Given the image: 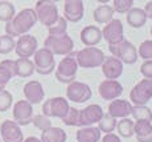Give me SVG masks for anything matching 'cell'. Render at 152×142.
<instances>
[{
    "label": "cell",
    "instance_id": "cell-1",
    "mask_svg": "<svg viewBox=\"0 0 152 142\" xmlns=\"http://www.w3.org/2000/svg\"><path fill=\"white\" fill-rule=\"evenodd\" d=\"M103 116V110L97 104L93 105H87L86 108L78 109L69 108V112L62 120V122L66 126H78V128H83V126H91L93 124L99 122V120Z\"/></svg>",
    "mask_w": 152,
    "mask_h": 142
},
{
    "label": "cell",
    "instance_id": "cell-2",
    "mask_svg": "<svg viewBox=\"0 0 152 142\" xmlns=\"http://www.w3.org/2000/svg\"><path fill=\"white\" fill-rule=\"evenodd\" d=\"M37 23V15L32 8L21 10L17 15H15L10 21H7L5 25V33L10 36H21L25 35L33 28V25Z\"/></svg>",
    "mask_w": 152,
    "mask_h": 142
},
{
    "label": "cell",
    "instance_id": "cell-3",
    "mask_svg": "<svg viewBox=\"0 0 152 142\" xmlns=\"http://www.w3.org/2000/svg\"><path fill=\"white\" fill-rule=\"evenodd\" d=\"M104 53L97 47H86L75 53V60L78 67L83 69H91V68L101 67L104 60Z\"/></svg>",
    "mask_w": 152,
    "mask_h": 142
},
{
    "label": "cell",
    "instance_id": "cell-4",
    "mask_svg": "<svg viewBox=\"0 0 152 142\" xmlns=\"http://www.w3.org/2000/svg\"><path fill=\"white\" fill-rule=\"evenodd\" d=\"M77 70L78 64L75 60V55L72 52L66 55V57H64L56 68V78L62 84H70L77 77Z\"/></svg>",
    "mask_w": 152,
    "mask_h": 142
},
{
    "label": "cell",
    "instance_id": "cell-5",
    "mask_svg": "<svg viewBox=\"0 0 152 142\" xmlns=\"http://www.w3.org/2000/svg\"><path fill=\"white\" fill-rule=\"evenodd\" d=\"M44 47L50 51L56 56H66L74 49V41L68 33L60 35V36H52L49 35L44 41Z\"/></svg>",
    "mask_w": 152,
    "mask_h": 142
},
{
    "label": "cell",
    "instance_id": "cell-6",
    "mask_svg": "<svg viewBox=\"0 0 152 142\" xmlns=\"http://www.w3.org/2000/svg\"><path fill=\"white\" fill-rule=\"evenodd\" d=\"M109 51L111 52V55L115 56L116 58H119L123 64H128V65L135 64L139 57L136 48L126 39L116 44H109Z\"/></svg>",
    "mask_w": 152,
    "mask_h": 142
},
{
    "label": "cell",
    "instance_id": "cell-7",
    "mask_svg": "<svg viewBox=\"0 0 152 142\" xmlns=\"http://www.w3.org/2000/svg\"><path fill=\"white\" fill-rule=\"evenodd\" d=\"M34 12L37 15V21L48 28L60 17L58 8L52 0H39L34 5Z\"/></svg>",
    "mask_w": 152,
    "mask_h": 142
},
{
    "label": "cell",
    "instance_id": "cell-8",
    "mask_svg": "<svg viewBox=\"0 0 152 142\" xmlns=\"http://www.w3.org/2000/svg\"><path fill=\"white\" fill-rule=\"evenodd\" d=\"M34 70L37 73L42 76L50 75L52 72L56 69V60H54V55L50 51L44 47V48H40L34 52Z\"/></svg>",
    "mask_w": 152,
    "mask_h": 142
},
{
    "label": "cell",
    "instance_id": "cell-9",
    "mask_svg": "<svg viewBox=\"0 0 152 142\" xmlns=\"http://www.w3.org/2000/svg\"><path fill=\"white\" fill-rule=\"evenodd\" d=\"M69 102L64 97H53L44 102L42 105V114L49 118H64L69 112Z\"/></svg>",
    "mask_w": 152,
    "mask_h": 142
},
{
    "label": "cell",
    "instance_id": "cell-10",
    "mask_svg": "<svg viewBox=\"0 0 152 142\" xmlns=\"http://www.w3.org/2000/svg\"><path fill=\"white\" fill-rule=\"evenodd\" d=\"M152 98V78H143L131 89L130 100L134 105H145Z\"/></svg>",
    "mask_w": 152,
    "mask_h": 142
},
{
    "label": "cell",
    "instance_id": "cell-11",
    "mask_svg": "<svg viewBox=\"0 0 152 142\" xmlns=\"http://www.w3.org/2000/svg\"><path fill=\"white\" fill-rule=\"evenodd\" d=\"M66 96L70 101L77 102V104H83L86 102L87 100L91 98L93 93L91 89L87 84H83V82L80 81H73L68 84V89H66Z\"/></svg>",
    "mask_w": 152,
    "mask_h": 142
},
{
    "label": "cell",
    "instance_id": "cell-12",
    "mask_svg": "<svg viewBox=\"0 0 152 142\" xmlns=\"http://www.w3.org/2000/svg\"><path fill=\"white\" fill-rule=\"evenodd\" d=\"M37 49H39V41L34 36L28 33L19 36V40L16 41V45H15L16 55L19 57H24V58L32 57Z\"/></svg>",
    "mask_w": 152,
    "mask_h": 142
},
{
    "label": "cell",
    "instance_id": "cell-13",
    "mask_svg": "<svg viewBox=\"0 0 152 142\" xmlns=\"http://www.w3.org/2000/svg\"><path fill=\"white\" fill-rule=\"evenodd\" d=\"M13 120L17 125L27 126L32 124L33 118V108L32 104H29L27 100H20L13 105Z\"/></svg>",
    "mask_w": 152,
    "mask_h": 142
},
{
    "label": "cell",
    "instance_id": "cell-14",
    "mask_svg": "<svg viewBox=\"0 0 152 142\" xmlns=\"http://www.w3.org/2000/svg\"><path fill=\"white\" fill-rule=\"evenodd\" d=\"M102 37L109 44H116L119 41L124 40L123 24L119 19H113L106 23L104 28L102 29Z\"/></svg>",
    "mask_w": 152,
    "mask_h": 142
},
{
    "label": "cell",
    "instance_id": "cell-15",
    "mask_svg": "<svg viewBox=\"0 0 152 142\" xmlns=\"http://www.w3.org/2000/svg\"><path fill=\"white\" fill-rule=\"evenodd\" d=\"M0 138L3 142H23L24 135L20 125H17L15 121L5 120L0 125Z\"/></svg>",
    "mask_w": 152,
    "mask_h": 142
},
{
    "label": "cell",
    "instance_id": "cell-16",
    "mask_svg": "<svg viewBox=\"0 0 152 142\" xmlns=\"http://www.w3.org/2000/svg\"><path fill=\"white\" fill-rule=\"evenodd\" d=\"M98 93L106 101H113V100L118 98L123 93V87L119 81L116 80H104L99 84Z\"/></svg>",
    "mask_w": 152,
    "mask_h": 142
},
{
    "label": "cell",
    "instance_id": "cell-17",
    "mask_svg": "<svg viewBox=\"0 0 152 142\" xmlns=\"http://www.w3.org/2000/svg\"><path fill=\"white\" fill-rule=\"evenodd\" d=\"M85 7L82 0H65L64 4V17L66 21L78 23L83 19Z\"/></svg>",
    "mask_w": 152,
    "mask_h": 142
},
{
    "label": "cell",
    "instance_id": "cell-18",
    "mask_svg": "<svg viewBox=\"0 0 152 142\" xmlns=\"http://www.w3.org/2000/svg\"><path fill=\"white\" fill-rule=\"evenodd\" d=\"M102 72H103L104 77L107 80H116L122 76L123 73V63L115 56H110V57H104L103 63H102Z\"/></svg>",
    "mask_w": 152,
    "mask_h": 142
},
{
    "label": "cell",
    "instance_id": "cell-19",
    "mask_svg": "<svg viewBox=\"0 0 152 142\" xmlns=\"http://www.w3.org/2000/svg\"><path fill=\"white\" fill-rule=\"evenodd\" d=\"M24 97L25 100L32 104V105H37L44 100L45 97V92H44L42 85L39 81H28L24 85Z\"/></svg>",
    "mask_w": 152,
    "mask_h": 142
},
{
    "label": "cell",
    "instance_id": "cell-20",
    "mask_svg": "<svg viewBox=\"0 0 152 142\" xmlns=\"http://www.w3.org/2000/svg\"><path fill=\"white\" fill-rule=\"evenodd\" d=\"M81 41L86 47H95L102 41V31L97 25H87L81 31Z\"/></svg>",
    "mask_w": 152,
    "mask_h": 142
},
{
    "label": "cell",
    "instance_id": "cell-21",
    "mask_svg": "<svg viewBox=\"0 0 152 142\" xmlns=\"http://www.w3.org/2000/svg\"><path fill=\"white\" fill-rule=\"evenodd\" d=\"M132 112V105L131 102L126 100H113V102L109 105V114L114 118H124L131 116Z\"/></svg>",
    "mask_w": 152,
    "mask_h": 142
},
{
    "label": "cell",
    "instance_id": "cell-22",
    "mask_svg": "<svg viewBox=\"0 0 152 142\" xmlns=\"http://www.w3.org/2000/svg\"><path fill=\"white\" fill-rule=\"evenodd\" d=\"M134 134L138 142H152V124L147 121H136L134 124Z\"/></svg>",
    "mask_w": 152,
    "mask_h": 142
},
{
    "label": "cell",
    "instance_id": "cell-23",
    "mask_svg": "<svg viewBox=\"0 0 152 142\" xmlns=\"http://www.w3.org/2000/svg\"><path fill=\"white\" fill-rule=\"evenodd\" d=\"M147 15H145V11L143 8H131L127 12V23L130 27L132 28H142L143 25L147 23Z\"/></svg>",
    "mask_w": 152,
    "mask_h": 142
},
{
    "label": "cell",
    "instance_id": "cell-24",
    "mask_svg": "<svg viewBox=\"0 0 152 142\" xmlns=\"http://www.w3.org/2000/svg\"><path fill=\"white\" fill-rule=\"evenodd\" d=\"M66 138H68V135L64 129L50 126V128L42 130L40 140L41 142H66Z\"/></svg>",
    "mask_w": 152,
    "mask_h": 142
},
{
    "label": "cell",
    "instance_id": "cell-25",
    "mask_svg": "<svg viewBox=\"0 0 152 142\" xmlns=\"http://www.w3.org/2000/svg\"><path fill=\"white\" fill-rule=\"evenodd\" d=\"M78 142H99L101 141V130L94 126H83L77 132Z\"/></svg>",
    "mask_w": 152,
    "mask_h": 142
},
{
    "label": "cell",
    "instance_id": "cell-26",
    "mask_svg": "<svg viewBox=\"0 0 152 142\" xmlns=\"http://www.w3.org/2000/svg\"><path fill=\"white\" fill-rule=\"evenodd\" d=\"M114 13H115V11H114L113 5L102 4L94 10L93 17L98 24H106V23H109L110 20L114 19Z\"/></svg>",
    "mask_w": 152,
    "mask_h": 142
},
{
    "label": "cell",
    "instance_id": "cell-27",
    "mask_svg": "<svg viewBox=\"0 0 152 142\" xmlns=\"http://www.w3.org/2000/svg\"><path fill=\"white\" fill-rule=\"evenodd\" d=\"M15 69H16V76L25 78L34 73V64L29 58L19 57L17 60H15Z\"/></svg>",
    "mask_w": 152,
    "mask_h": 142
},
{
    "label": "cell",
    "instance_id": "cell-28",
    "mask_svg": "<svg viewBox=\"0 0 152 142\" xmlns=\"http://www.w3.org/2000/svg\"><path fill=\"white\" fill-rule=\"evenodd\" d=\"M16 76L13 60H3L0 63V82L3 85H7L10 80Z\"/></svg>",
    "mask_w": 152,
    "mask_h": 142
},
{
    "label": "cell",
    "instance_id": "cell-29",
    "mask_svg": "<svg viewBox=\"0 0 152 142\" xmlns=\"http://www.w3.org/2000/svg\"><path fill=\"white\" fill-rule=\"evenodd\" d=\"M131 114H132L136 121H147V122H152V110L145 105L132 106Z\"/></svg>",
    "mask_w": 152,
    "mask_h": 142
},
{
    "label": "cell",
    "instance_id": "cell-30",
    "mask_svg": "<svg viewBox=\"0 0 152 142\" xmlns=\"http://www.w3.org/2000/svg\"><path fill=\"white\" fill-rule=\"evenodd\" d=\"M116 128H118L119 134L123 138H130L134 135V121L128 117L121 118V121L116 122Z\"/></svg>",
    "mask_w": 152,
    "mask_h": 142
},
{
    "label": "cell",
    "instance_id": "cell-31",
    "mask_svg": "<svg viewBox=\"0 0 152 142\" xmlns=\"http://www.w3.org/2000/svg\"><path fill=\"white\" fill-rule=\"evenodd\" d=\"M48 32L52 36H60V35L68 33V21H66V19L60 16L53 24L48 27Z\"/></svg>",
    "mask_w": 152,
    "mask_h": 142
},
{
    "label": "cell",
    "instance_id": "cell-32",
    "mask_svg": "<svg viewBox=\"0 0 152 142\" xmlns=\"http://www.w3.org/2000/svg\"><path fill=\"white\" fill-rule=\"evenodd\" d=\"M15 15H16V10L12 3L7 0H0V21H10Z\"/></svg>",
    "mask_w": 152,
    "mask_h": 142
},
{
    "label": "cell",
    "instance_id": "cell-33",
    "mask_svg": "<svg viewBox=\"0 0 152 142\" xmlns=\"http://www.w3.org/2000/svg\"><path fill=\"white\" fill-rule=\"evenodd\" d=\"M115 128H116V118L110 116L109 113L107 114L103 113V116L98 122V129L103 133H113Z\"/></svg>",
    "mask_w": 152,
    "mask_h": 142
},
{
    "label": "cell",
    "instance_id": "cell-34",
    "mask_svg": "<svg viewBox=\"0 0 152 142\" xmlns=\"http://www.w3.org/2000/svg\"><path fill=\"white\" fill-rule=\"evenodd\" d=\"M16 41L13 40L12 36L10 35H4L0 36V55H8L15 49Z\"/></svg>",
    "mask_w": 152,
    "mask_h": 142
},
{
    "label": "cell",
    "instance_id": "cell-35",
    "mask_svg": "<svg viewBox=\"0 0 152 142\" xmlns=\"http://www.w3.org/2000/svg\"><path fill=\"white\" fill-rule=\"evenodd\" d=\"M132 5L134 0H113V8L118 13H127Z\"/></svg>",
    "mask_w": 152,
    "mask_h": 142
},
{
    "label": "cell",
    "instance_id": "cell-36",
    "mask_svg": "<svg viewBox=\"0 0 152 142\" xmlns=\"http://www.w3.org/2000/svg\"><path fill=\"white\" fill-rule=\"evenodd\" d=\"M138 55L143 60H152V40H145L140 44Z\"/></svg>",
    "mask_w": 152,
    "mask_h": 142
},
{
    "label": "cell",
    "instance_id": "cell-37",
    "mask_svg": "<svg viewBox=\"0 0 152 142\" xmlns=\"http://www.w3.org/2000/svg\"><path fill=\"white\" fill-rule=\"evenodd\" d=\"M32 124H33V125L36 126L37 129L41 130V132L52 126V121H50V118L46 117V116H44V114H39V116H34L33 118H32Z\"/></svg>",
    "mask_w": 152,
    "mask_h": 142
},
{
    "label": "cell",
    "instance_id": "cell-38",
    "mask_svg": "<svg viewBox=\"0 0 152 142\" xmlns=\"http://www.w3.org/2000/svg\"><path fill=\"white\" fill-rule=\"evenodd\" d=\"M12 94L8 90H0V112H7L12 106Z\"/></svg>",
    "mask_w": 152,
    "mask_h": 142
},
{
    "label": "cell",
    "instance_id": "cell-39",
    "mask_svg": "<svg viewBox=\"0 0 152 142\" xmlns=\"http://www.w3.org/2000/svg\"><path fill=\"white\" fill-rule=\"evenodd\" d=\"M140 73L144 78H152V60H144L140 65Z\"/></svg>",
    "mask_w": 152,
    "mask_h": 142
},
{
    "label": "cell",
    "instance_id": "cell-40",
    "mask_svg": "<svg viewBox=\"0 0 152 142\" xmlns=\"http://www.w3.org/2000/svg\"><path fill=\"white\" fill-rule=\"evenodd\" d=\"M101 142H122V141H121V138L116 134H114V133H106V135L102 138Z\"/></svg>",
    "mask_w": 152,
    "mask_h": 142
},
{
    "label": "cell",
    "instance_id": "cell-41",
    "mask_svg": "<svg viewBox=\"0 0 152 142\" xmlns=\"http://www.w3.org/2000/svg\"><path fill=\"white\" fill-rule=\"evenodd\" d=\"M144 11H145V15H147L148 19H152V0L148 1L144 7Z\"/></svg>",
    "mask_w": 152,
    "mask_h": 142
},
{
    "label": "cell",
    "instance_id": "cell-42",
    "mask_svg": "<svg viewBox=\"0 0 152 142\" xmlns=\"http://www.w3.org/2000/svg\"><path fill=\"white\" fill-rule=\"evenodd\" d=\"M23 142H41V140H39L37 137H28L25 140H23Z\"/></svg>",
    "mask_w": 152,
    "mask_h": 142
},
{
    "label": "cell",
    "instance_id": "cell-43",
    "mask_svg": "<svg viewBox=\"0 0 152 142\" xmlns=\"http://www.w3.org/2000/svg\"><path fill=\"white\" fill-rule=\"evenodd\" d=\"M95 1L101 3V4H107V3H109V1H111V0H95Z\"/></svg>",
    "mask_w": 152,
    "mask_h": 142
},
{
    "label": "cell",
    "instance_id": "cell-44",
    "mask_svg": "<svg viewBox=\"0 0 152 142\" xmlns=\"http://www.w3.org/2000/svg\"><path fill=\"white\" fill-rule=\"evenodd\" d=\"M4 88H5V85H3L1 82H0V90H4Z\"/></svg>",
    "mask_w": 152,
    "mask_h": 142
},
{
    "label": "cell",
    "instance_id": "cell-45",
    "mask_svg": "<svg viewBox=\"0 0 152 142\" xmlns=\"http://www.w3.org/2000/svg\"><path fill=\"white\" fill-rule=\"evenodd\" d=\"M53 3H57V1H61V0H52Z\"/></svg>",
    "mask_w": 152,
    "mask_h": 142
},
{
    "label": "cell",
    "instance_id": "cell-46",
    "mask_svg": "<svg viewBox=\"0 0 152 142\" xmlns=\"http://www.w3.org/2000/svg\"><path fill=\"white\" fill-rule=\"evenodd\" d=\"M151 36H152V25H151Z\"/></svg>",
    "mask_w": 152,
    "mask_h": 142
},
{
    "label": "cell",
    "instance_id": "cell-47",
    "mask_svg": "<svg viewBox=\"0 0 152 142\" xmlns=\"http://www.w3.org/2000/svg\"><path fill=\"white\" fill-rule=\"evenodd\" d=\"M0 142H1V138H0Z\"/></svg>",
    "mask_w": 152,
    "mask_h": 142
}]
</instances>
